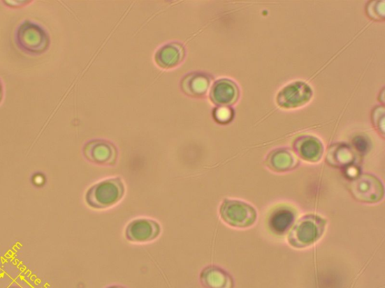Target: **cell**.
Returning <instances> with one entry per match:
<instances>
[{"label":"cell","mask_w":385,"mask_h":288,"mask_svg":"<svg viewBox=\"0 0 385 288\" xmlns=\"http://www.w3.org/2000/svg\"><path fill=\"white\" fill-rule=\"evenodd\" d=\"M124 193L125 186L121 178H108L89 188L85 202L95 210H105L119 203Z\"/></svg>","instance_id":"2"},{"label":"cell","mask_w":385,"mask_h":288,"mask_svg":"<svg viewBox=\"0 0 385 288\" xmlns=\"http://www.w3.org/2000/svg\"><path fill=\"white\" fill-rule=\"evenodd\" d=\"M384 1L370 2L367 8L369 16L377 21H383L384 19Z\"/></svg>","instance_id":"16"},{"label":"cell","mask_w":385,"mask_h":288,"mask_svg":"<svg viewBox=\"0 0 385 288\" xmlns=\"http://www.w3.org/2000/svg\"><path fill=\"white\" fill-rule=\"evenodd\" d=\"M356 160L354 149L348 144H337L330 147L327 154V162L335 167H345Z\"/></svg>","instance_id":"13"},{"label":"cell","mask_w":385,"mask_h":288,"mask_svg":"<svg viewBox=\"0 0 385 288\" xmlns=\"http://www.w3.org/2000/svg\"><path fill=\"white\" fill-rule=\"evenodd\" d=\"M83 153L88 161L96 165H112L116 162V148L108 142H89L85 146Z\"/></svg>","instance_id":"8"},{"label":"cell","mask_w":385,"mask_h":288,"mask_svg":"<svg viewBox=\"0 0 385 288\" xmlns=\"http://www.w3.org/2000/svg\"><path fill=\"white\" fill-rule=\"evenodd\" d=\"M384 115L385 111L382 106L377 107L372 111V120L374 127L383 136L384 135Z\"/></svg>","instance_id":"17"},{"label":"cell","mask_w":385,"mask_h":288,"mask_svg":"<svg viewBox=\"0 0 385 288\" xmlns=\"http://www.w3.org/2000/svg\"><path fill=\"white\" fill-rule=\"evenodd\" d=\"M349 190L357 201L363 203H377L384 196V186L377 176L361 174L351 182Z\"/></svg>","instance_id":"5"},{"label":"cell","mask_w":385,"mask_h":288,"mask_svg":"<svg viewBox=\"0 0 385 288\" xmlns=\"http://www.w3.org/2000/svg\"><path fill=\"white\" fill-rule=\"evenodd\" d=\"M266 163L273 172H286L297 167L298 161L288 149L279 148L269 154Z\"/></svg>","instance_id":"12"},{"label":"cell","mask_w":385,"mask_h":288,"mask_svg":"<svg viewBox=\"0 0 385 288\" xmlns=\"http://www.w3.org/2000/svg\"><path fill=\"white\" fill-rule=\"evenodd\" d=\"M2 3L6 6L11 8H24L32 3L31 1H3Z\"/></svg>","instance_id":"19"},{"label":"cell","mask_w":385,"mask_h":288,"mask_svg":"<svg viewBox=\"0 0 385 288\" xmlns=\"http://www.w3.org/2000/svg\"><path fill=\"white\" fill-rule=\"evenodd\" d=\"M13 288H17V287H13Z\"/></svg>","instance_id":"22"},{"label":"cell","mask_w":385,"mask_h":288,"mask_svg":"<svg viewBox=\"0 0 385 288\" xmlns=\"http://www.w3.org/2000/svg\"><path fill=\"white\" fill-rule=\"evenodd\" d=\"M326 220L319 215H307L295 223L289 235V243L293 247L303 248L317 242L322 236Z\"/></svg>","instance_id":"3"},{"label":"cell","mask_w":385,"mask_h":288,"mask_svg":"<svg viewBox=\"0 0 385 288\" xmlns=\"http://www.w3.org/2000/svg\"><path fill=\"white\" fill-rule=\"evenodd\" d=\"M210 86V79L205 75L192 74L182 82L183 91L191 96H202Z\"/></svg>","instance_id":"15"},{"label":"cell","mask_w":385,"mask_h":288,"mask_svg":"<svg viewBox=\"0 0 385 288\" xmlns=\"http://www.w3.org/2000/svg\"><path fill=\"white\" fill-rule=\"evenodd\" d=\"M5 96V86L3 81L0 79V105H2Z\"/></svg>","instance_id":"20"},{"label":"cell","mask_w":385,"mask_h":288,"mask_svg":"<svg viewBox=\"0 0 385 288\" xmlns=\"http://www.w3.org/2000/svg\"><path fill=\"white\" fill-rule=\"evenodd\" d=\"M107 288H126V287H122V286L113 285V286L108 287Z\"/></svg>","instance_id":"21"},{"label":"cell","mask_w":385,"mask_h":288,"mask_svg":"<svg viewBox=\"0 0 385 288\" xmlns=\"http://www.w3.org/2000/svg\"><path fill=\"white\" fill-rule=\"evenodd\" d=\"M215 116L221 123L228 122L232 116V112L228 107H221L217 110Z\"/></svg>","instance_id":"18"},{"label":"cell","mask_w":385,"mask_h":288,"mask_svg":"<svg viewBox=\"0 0 385 288\" xmlns=\"http://www.w3.org/2000/svg\"><path fill=\"white\" fill-rule=\"evenodd\" d=\"M238 97V87L228 79H222V80L217 82L212 88L211 98L212 102L217 105H232L237 101Z\"/></svg>","instance_id":"10"},{"label":"cell","mask_w":385,"mask_h":288,"mask_svg":"<svg viewBox=\"0 0 385 288\" xmlns=\"http://www.w3.org/2000/svg\"><path fill=\"white\" fill-rule=\"evenodd\" d=\"M221 220L229 226L246 228L256 221L255 209L249 204L239 200L225 199L219 211Z\"/></svg>","instance_id":"4"},{"label":"cell","mask_w":385,"mask_h":288,"mask_svg":"<svg viewBox=\"0 0 385 288\" xmlns=\"http://www.w3.org/2000/svg\"><path fill=\"white\" fill-rule=\"evenodd\" d=\"M15 44L24 53L38 56L45 53L50 47V36L42 25L31 21L20 24L15 31Z\"/></svg>","instance_id":"1"},{"label":"cell","mask_w":385,"mask_h":288,"mask_svg":"<svg viewBox=\"0 0 385 288\" xmlns=\"http://www.w3.org/2000/svg\"><path fill=\"white\" fill-rule=\"evenodd\" d=\"M294 151L305 162L312 163L321 160L324 153L323 144L317 137L302 135L293 142Z\"/></svg>","instance_id":"9"},{"label":"cell","mask_w":385,"mask_h":288,"mask_svg":"<svg viewBox=\"0 0 385 288\" xmlns=\"http://www.w3.org/2000/svg\"><path fill=\"white\" fill-rule=\"evenodd\" d=\"M201 282L205 288H233L231 275L214 265L204 268L201 273Z\"/></svg>","instance_id":"11"},{"label":"cell","mask_w":385,"mask_h":288,"mask_svg":"<svg viewBox=\"0 0 385 288\" xmlns=\"http://www.w3.org/2000/svg\"><path fill=\"white\" fill-rule=\"evenodd\" d=\"M184 49L180 44L173 43L164 46L157 52L155 59L162 68H170L179 65L184 57Z\"/></svg>","instance_id":"14"},{"label":"cell","mask_w":385,"mask_h":288,"mask_svg":"<svg viewBox=\"0 0 385 288\" xmlns=\"http://www.w3.org/2000/svg\"><path fill=\"white\" fill-rule=\"evenodd\" d=\"M312 89L307 83L296 82L284 86L277 96V103L284 109H295L307 105Z\"/></svg>","instance_id":"7"},{"label":"cell","mask_w":385,"mask_h":288,"mask_svg":"<svg viewBox=\"0 0 385 288\" xmlns=\"http://www.w3.org/2000/svg\"><path fill=\"white\" fill-rule=\"evenodd\" d=\"M161 227L157 222L150 218H136L126 227L125 237L134 243H150L161 234Z\"/></svg>","instance_id":"6"}]
</instances>
